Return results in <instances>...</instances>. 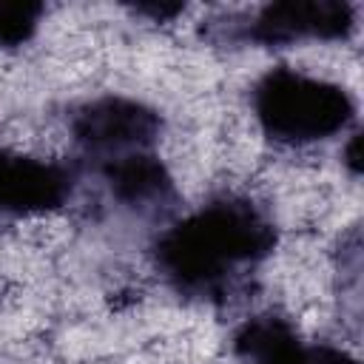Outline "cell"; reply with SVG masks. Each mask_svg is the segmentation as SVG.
I'll list each match as a JSON object with an SVG mask.
<instances>
[{
    "label": "cell",
    "mask_w": 364,
    "mask_h": 364,
    "mask_svg": "<svg viewBox=\"0 0 364 364\" xmlns=\"http://www.w3.org/2000/svg\"><path fill=\"white\" fill-rule=\"evenodd\" d=\"M74 179L57 162L11 154L0 148V210L3 213H46L71 196Z\"/></svg>",
    "instance_id": "obj_5"
},
{
    "label": "cell",
    "mask_w": 364,
    "mask_h": 364,
    "mask_svg": "<svg viewBox=\"0 0 364 364\" xmlns=\"http://www.w3.org/2000/svg\"><path fill=\"white\" fill-rule=\"evenodd\" d=\"M233 353L245 364H304L307 344L287 318L256 316L236 330Z\"/></svg>",
    "instance_id": "obj_7"
},
{
    "label": "cell",
    "mask_w": 364,
    "mask_h": 364,
    "mask_svg": "<svg viewBox=\"0 0 364 364\" xmlns=\"http://www.w3.org/2000/svg\"><path fill=\"white\" fill-rule=\"evenodd\" d=\"M276 245L273 222L247 199H213L156 242L159 270L188 293H210L239 267L262 262Z\"/></svg>",
    "instance_id": "obj_1"
},
{
    "label": "cell",
    "mask_w": 364,
    "mask_h": 364,
    "mask_svg": "<svg viewBox=\"0 0 364 364\" xmlns=\"http://www.w3.org/2000/svg\"><path fill=\"white\" fill-rule=\"evenodd\" d=\"M353 6L341 0H279L259 11L250 37L259 43L338 40L353 28Z\"/></svg>",
    "instance_id": "obj_4"
},
{
    "label": "cell",
    "mask_w": 364,
    "mask_h": 364,
    "mask_svg": "<svg viewBox=\"0 0 364 364\" xmlns=\"http://www.w3.org/2000/svg\"><path fill=\"white\" fill-rule=\"evenodd\" d=\"M304 364H358L347 350L330 347V344H307Z\"/></svg>",
    "instance_id": "obj_9"
},
{
    "label": "cell",
    "mask_w": 364,
    "mask_h": 364,
    "mask_svg": "<svg viewBox=\"0 0 364 364\" xmlns=\"http://www.w3.org/2000/svg\"><path fill=\"white\" fill-rule=\"evenodd\" d=\"M102 179L117 202L134 208L162 205L173 193V179L168 168L151 151H134L105 159Z\"/></svg>",
    "instance_id": "obj_6"
},
{
    "label": "cell",
    "mask_w": 364,
    "mask_h": 364,
    "mask_svg": "<svg viewBox=\"0 0 364 364\" xmlns=\"http://www.w3.org/2000/svg\"><path fill=\"white\" fill-rule=\"evenodd\" d=\"M253 114L276 142L330 139L353 122V97L327 80L296 68H270L253 88Z\"/></svg>",
    "instance_id": "obj_2"
},
{
    "label": "cell",
    "mask_w": 364,
    "mask_h": 364,
    "mask_svg": "<svg viewBox=\"0 0 364 364\" xmlns=\"http://www.w3.org/2000/svg\"><path fill=\"white\" fill-rule=\"evenodd\" d=\"M159 114L131 97H97L77 108L71 131L77 142L102 159L148 151L159 136Z\"/></svg>",
    "instance_id": "obj_3"
},
{
    "label": "cell",
    "mask_w": 364,
    "mask_h": 364,
    "mask_svg": "<svg viewBox=\"0 0 364 364\" xmlns=\"http://www.w3.org/2000/svg\"><path fill=\"white\" fill-rule=\"evenodd\" d=\"M43 17L40 3L28 0H0V48H14L31 40Z\"/></svg>",
    "instance_id": "obj_8"
}]
</instances>
